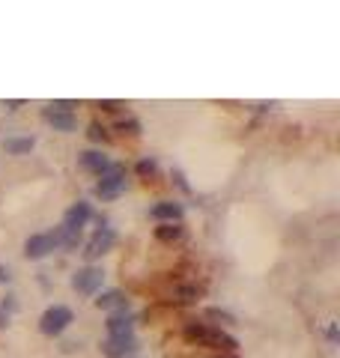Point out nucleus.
I'll list each match as a JSON object with an SVG mask.
<instances>
[{"instance_id":"11","label":"nucleus","mask_w":340,"mask_h":358,"mask_svg":"<svg viewBox=\"0 0 340 358\" xmlns=\"http://www.w3.org/2000/svg\"><path fill=\"white\" fill-rule=\"evenodd\" d=\"M135 313L131 310H114L111 317L105 320V329H108V338H114V334H131L135 329Z\"/></svg>"},{"instance_id":"14","label":"nucleus","mask_w":340,"mask_h":358,"mask_svg":"<svg viewBox=\"0 0 340 358\" xmlns=\"http://www.w3.org/2000/svg\"><path fill=\"white\" fill-rule=\"evenodd\" d=\"M168 301H179V305H191V301H197L203 296V289L197 287V284H173L168 293Z\"/></svg>"},{"instance_id":"15","label":"nucleus","mask_w":340,"mask_h":358,"mask_svg":"<svg viewBox=\"0 0 340 358\" xmlns=\"http://www.w3.org/2000/svg\"><path fill=\"white\" fill-rule=\"evenodd\" d=\"M33 147H36V138H30V134H24V138H6L3 141V150L9 152V155H27Z\"/></svg>"},{"instance_id":"27","label":"nucleus","mask_w":340,"mask_h":358,"mask_svg":"<svg viewBox=\"0 0 340 358\" xmlns=\"http://www.w3.org/2000/svg\"><path fill=\"white\" fill-rule=\"evenodd\" d=\"M21 105H24V102H21V99H13V102H6V108H9V110H18Z\"/></svg>"},{"instance_id":"26","label":"nucleus","mask_w":340,"mask_h":358,"mask_svg":"<svg viewBox=\"0 0 340 358\" xmlns=\"http://www.w3.org/2000/svg\"><path fill=\"white\" fill-rule=\"evenodd\" d=\"M6 326H9V313L0 308V329H6Z\"/></svg>"},{"instance_id":"3","label":"nucleus","mask_w":340,"mask_h":358,"mask_svg":"<svg viewBox=\"0 0 340 358\" xmlns=\"http://www.w3.org/2000/svg\"><path fill=\"white\" fill-rule=\"evenodd\" d=\"M72 322H75L72 308H66V305H51V308L39 317V331L45 334V338H60V334L69 329Z\"/></svg>"},{"instance_id":"22","label":"nucleus","mask_w":340,"mask_h":358,"mask_svg":"<svg viewBox=\"0 0 340 358\" xmlns=\"http://www.w3.org/2000/svg\"><path fill=\"white\" fill-rule=\"evenodd\" d=\"M0 308H3L6 313H13V310H18V301H15V296H13V293H9V296L3 299V305H0Z\"/></svg>"},{"instance_id":"17","label":"nucleus","mask_w":340,"mask_h":358,"mask_svg":"<svg viewBox=\"0 0 340 358\" xmlns=\"http://www.w3.org/2000/svg\"><path fill=\"white\" fill-rule=\"evenodd\" d=\"M117 131H123V134H131V138H138V134L144 131V126H140V120H135V117H119V120H117Z\"/></svg>"},{"instance_id":"10","label":"nucleus","mask_w":340,"mask_h":358,"mask_svg":"<svg viewBox=\"0 0 340 358\" xmlns=\"http://www.w3.org/2000/svg\"><path fill=\"white\" fill-rule=\"evenodd\" d=\"M42 120H45L54 131H75L78 129V117L69 114V110H54L51 105L42 108Z\"/></svg>"},{"instance_id":"9","label":"nucleus","mask_w":340,"mask_h":358,"mask_svg":"<svg viewBox=\"0 0 340 358\" xmlns=\"http://www.w3.org/2000/svg\"><path fill=\"white\" fill-rule=\"evenodd\" d=\"M182 215H185V209L177 200H161V203L149 209V218L158 224H182Z\"/></svg>"},{"instance_id":"2","label":"nucleus","mask_w":340,"mask_h":358,"mask_svg":"<svg viewBox=\"0 0 340 358\" xmlns=\"http://www.w3.org/2000/svg\"><path fill=\"white\" fill-rule=\"evenodd\" d=\"M63 245V230L54 227V230H45V233H33V236L24 242V257L27 260H42V257L54 254Z\"/></svg>"},{"instance_id":"12","label":"nucleus","mask_w":340,"mask_h":358,"mask_svg":"<svg viewBox=\"0 0 340 358\" xmlns=\"http://www.w3.org/2000/svg\"><path fill=\"white\" fill-rule=\"evenodd\" d=\"M78 164L84 167V171L102 176L108 167H111V159H108V155H102V150H84V152H78Z\"/></svg>"},{"instance_id":"25","label":"nucleus","mask_w":340,"mask_h":358,"mask_svg":"<svg viewBox=\"0 0 340 358\" xmlns=\"http://www.w3.org/2000/svg\"><path fill=\"white\" fill-rule=\"evenodd\" d=\"M9 278H13V275H9V268L0 266V284H9Z\"/></svg>"},{"instance_id":"18","label":"nucleus","mask_w":340,"mask_h":358,"mask_svg":"<svg viewBox=\"0 0 340 358\" xmlns=\"http://www.w3.org/2000/svg\"><path fill=\"white\" fill-rule=\"evenodd\" d=\"M87 138L93 143H111V131H108L102 122H90V126H87Z\"/></svg>"},{"instance_id":"16","label":"nucleus","mask_w":340,"mask_h":358,"mask_svg":"<svg viewBox=\"0 0 340 358\" xmlns=\"http://www.w3.org/2000/svg\"><path fill=\"white\" fill-rule=\"evenodd\" d=\"M182 236H185L182 224H158L156 227V239L158 242H179Z\"/></svg>"},{"instance_id":"21","label":"nucleus","mask_w":340,"mask_h":358,"mask_svg":"<svg viewBox=\"0 0 340 358\" xmlns=\"http://www.w3.org/2000/svg\"><path fill=\"white\" fill-rule=\"evenodd\" d=\"M96 108L108 110V114H117V110H123L126 105H123V102H114V99H102V102H96Z\"/></svg>"},{"instance_id":"20","label":"nucleus","mask_w":340,"mask_h":358,"mask_svg":"<svg viewBox=\"0 0 340 358\" xmlns=\"http://www.w3.org/2000/svg\"><path fill=\"white\" fill-rule=\"evenodd\" d=\"M206 320H215V322H221V326H233L236 317L230 310H221V308H209L206 310Z\"/></svg>"},{"instance_id":"4","label":"nucleus","mask_w":340,"mask_h":358,"mask_svg":"<svg viewBox=\"0 0 340 358\" xmlns=\"http://www.w3.org/2000/svg\"><path fill=\"white\" fill-rule=\"evenodd\" d=\"M126 192V164H119V162H111V167L98 176V182H96V197H102V200H114Z\"/></svg>"},{"instance_id":"23","label":"nucleus","mask_w":340,"mask_h":358,"mask_svg":"<svg viewBox=\"0 0 340 358\" xmlns=\"http://www.w3.org/2000/svg\"><path fill=\"white\" fill-rule=\"evenodd\" d=\"M51 108H54V110H69V114H72L75 102H51Z\"/></svg>"},{"instance_id":"24","label":"nucleus","mask_w":340,"mask_h":358,"mask_svg":"<svg viewBox=\"0 0 340 358\" xmlns=\"http://www.w3.org/2000/svg\"><path fill=\"white\" fill-rule=\"evenodd\" d=\"M173 179H177V185L182 188V192H191V188H189V182H185V179H182V173H179V171H173Z\"/></svg>"},{"instance_id":"5","label":"nucleus","mask_w":340,"mask_h":358,"mask_svg":"<svg viewBox=\"0 0 340 358\" xmlns=\"http://www.w3.org/2000/svg\"><path fill=\"white\" fill-rule=\"evenodd\" d=\"M114 242H117V230L114 227H108V224H102L90 239H87V245H84V260H98V257H105L108 251L114 248Z\"/></svg>"},{"instance_id":"6","label":"nucleus","mask_w":340,"mask_h":358,"mask_svg":"<svg viewBox=\"0 0 340 358\" xmlns=\"http://www.w3.org/2000/svg\"><path fill=\"white\" fill-rule=\"evenodd\" d=\"M102 281H105L102 266H84V268H78V272L72 275V289L75 293H81V296H93V293H98Z\"/></svg>"},{"instance_id":"13","label":"nucleus","mask_w":340,"mask_h":358,"mask_svg":"<svg viewBox=\"0 0 340 358\" xmlns=\"http://www.w3.org/2000/svg\"><path fill=\"white\" fill-rule=\"evenodd\" d=\"M96 308L98 310H128V299L123 289H102L96 299Z\"/></svg>"},{"instance_id":"19","label":"nucleus","mask_w":340,"mask_h":358,"mask_svg":"<svg viewBox=\"0 0 340 358\" xmlns=\"http://www.w3.org/2000/svg\"><path fill=\"white\" fill-rule=\"evenodd\" d=\"M135 171H138V176H140V179H147V182H149V179L158 173V162H156V159H140Z\"/></svg>"},{"instance_id":"1","label":"nucleus","mask_w":340,"mask_h":358,"mask_svg":"<svg viewBox=\"0 0 340 358\" xmlns=\"http://www.w3.org/2000/svg\"><path fill=\"white\" fill-rule=\"evenodd\" d=\"M182 334L189 343L206 346V350H215V352H236L239 350V341L233 334H227L221 326H209V322H185Z\"/></svg>"},{"instance_id":"8","label":"nucleus","mask_w":340,"mask_h":358,"mask_svg":"<svg viewBox=\"0 0 340 358\" xmlns=\"http://www.w3.org/2000/svg\"><path fill=\"white\" fill-rule=\"evenodd\" d=\"M90 218H93V206L87 203V200H78V203H72L69 209H66L60 227H63V233H81V227Z\"/></svg>"},{"instance_id":"7","label":"nucleus","mask_w":340,"mask_h":358,"mask_svg":"<svg viewBox=\"0 0 340 358\" xmlns=\"http://www.w3.org/2000/svg\"><path fill=\"white\" fill-rule=\"evenodd\" d=\"M98 350L105 358H131L138 352V338L135 334H114V338H105Z\"/></svg>"}]
</instances>
